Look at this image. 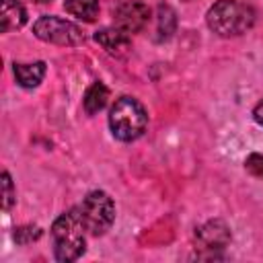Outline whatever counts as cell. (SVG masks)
Returning <instances> with one entry per match:
<instances>
[{
    "mask_svg": "<svg viewBox=\"0 0 263 263\" xmlns=\"http://www.w3.org/2000/svg\"><path fill=\"white\" fill-rule=\"evenodd\" d=\"M197 242H199V249L203 251H210V255H214V251H222L228 240H230V230L228 226L222 222V220H212L208 224H203L199 230H197Z\"/></svg>",
    "mask_w": 263,
    "mask_h": 263,
    "instance_id": "cell-7",
    "label": "cell"
},
{
    "mask_svg": "<svg viewBox=\"0 0 263 263\" xmlns=\"http://www.w3.org/2000/svg\"><path fill=\"white\" fill-rule=\"evenodd\" d=\"M148 125V115L144 105L134 97H119L109 111L111 134L121 142L138 140Z\"/></svg>",
    "mask_w": 263,
    "mask_h": 263,
    "instance_id": "cell-3",
    "label": "cell"
},
{
    "mask_svg": "<svg viewBox=\"0 0 263 263\" xmlns=\"http://www.w3.org/2000/svg\"><path fill=\"white\" fill-rule=\"evenodd\" d=\"M25 21H27V10L23 8L21 2L2 0V10H0V29H2V33H8L12 29L23 27Z\"/></svg>",
    "mask_w": 263,
    "mask_h": 263,
    "instance_id": "cell-9",
    "label": "cell"
},
{
    "mask_svg": "<svg viewBox=\"0 0 263 263\" xmlns=\"http://www.w3.org/2000/svg\"><path fill=\"white\" fill-rule=\"evenodd\" d=\"M109 101V88L103 84V82H92L86 92H84V99H82V105H84V111L88 115H95L99 113L101 109H105Z\"/></svg>",
    "mask_w": 263,
    "mask_h": 263,
    "instance_id": "cell-11",
    "label": "cell"
},
{
    "mask_svg": "<svg viewBox=\"0 0 263 263\" xmlns=\"http://www.w3.org/2000/svg\"><path fill=\"white\" fill-rule=\"evenodd\" d=\"M64 8H66V12H70L72 16H76L84 23H92L99 16V2L97 0H66Z\"/></svg>",
    "mask_w": 263,
    "mask_h": 263,
    "instance_id": "cell-13",
    "label": "cell"
},
{
    "mask_svg": "<svg viewBox=\"0 0 263 263\" xmlns=\"http://www.w3.org/2000/svg\"><path fill=\"white\" fill-rule=\"evenodd\" d=\"M33 33L41 41L53 43V45L74 47V45L84 43V33L80 31V27H76L74 23L64 21L60 16H53V14L39 16L33 25Z\"/></svg>",
    "mask_w": 263,
    "mask_h": 263,
    "instance_id": "cell-5",
    "label": "cell"
},
{
    "mask_svg": "<svg viewBox=\"0 0 263 263\" xmlns=\"http://www.w3.org/2000/svg\"><path fill=\"white\" fill-rule=\"evenodd\" d=\"M80 216H82V222H84L88 234H92V236L105 234L115 220V203L105 191H101V189L90 191L82 199Z\"/></svg>",
    "mask_w": 263,
    "mask_h": 263,
    "instance_id": "cell-4",
    "label": "cell"
},
{
    "mask_svg": "<svg viewBox=\"0 0 263 263\" xmlns=\"http://www.w3.org/2000/svg\"><path fill=\"white\" fill-rule=\"evenodd\" d=\"M14 80L23 88H35L43 76H45V64L43 62H33V64H14L12 68Z\"/></svg>",
    "mask_w": 263,
    "mask_h": 263,
    "instance_id": "cell-10",
    "label": "cell"
},
{
    "mask_svg": "<svg viewBox=\"0 0 263 263\" xmlns=\"http://www.w3.org/2000/svg\"><path fill=\"white\" fill-rule=\"evenodd\" d=\"M177 29V14L168 4H158L156 8V41H166Z\"/></svg>",
    "mask_w": 263,
    "mask_h": 263,
    "instance_id": "cell-12",
    "label": "cell"
},
{
    "mask_svg": "<svg viewBox=\"0 0 263 263\" xmlns=\"http://www.w3.org/2000/svg\"><path fill=\"white\" fill-rule=\"evenodd\" d=\"M115 27L125 33H138L142 31L150 21V8L144 2H123L113 12Z\"/></svg>",
    "mask_w": 263,
    "mask_h": 263,
    "instance_id": "cell-6",
    "label": "cell"
},
{
    "mask_svg": "<svg viewBox=\"0 0 263 263\" xmlns=\"http://www.w3.org/2000/svg\"><path fill=\"white\" fill-rule=\"evenodd\" d=\"M39 234H41V230L37 226H23V228H16L14 230V240L18 245H27V242L39 238Z\"/></svg>",
    "mask_w": 263,
    "mask_h": 263,
    "instance_id": "cell-15",
    "label": "cell"
},
{
    "mask_svg": "<svg viewBox=\"0 0 263 263\" xmlns=\"http://www.w3.org/2000/svg\"><path fill=\"white\" fill-rule=\"evenodd\" d=\"M253 117H255V121H257L259 125H263V101L257 103V107L253 109Z\"/></svg>",
    "mask_w": 263,
    "mask_h": 263,
    "instance_id": "cell-17",
    "label": "cell"
},
{
    "mask_svg": "<svg viewBox=\"0 0 263 263\" xmlns=\"http://www.w3.org/2000/svg\"><path fill=\"white\" fill-rule=\"evenodd\" d=\"M245 166H247V171H249L251 175L263 179V156H261V154H251V156L245 160Z\"/></svg>",
    "mask_w": 263,
    "mask_h": 263,
    "instance_id": "cell-16",
    "label": "cell"
},
{
    "mask_svg": "<svg viewBox=\"0 0 263 263\" xmlns=\"http://www.w3.org/2000/svg\"><path fill=\"white\" fill-rule=\"evenodd\" d=\"M208 27L220 37H236L255 25V10L240 0H218L205 14Z\"/></svg>",
    "mask_w": 263,
    "mask_h": 263,
    "instance_id": "cell-2",
    "label": "cell"
},
{
    "mask_svg": "<svg viewBox=\"0 0 263 263\" xmlns=\"http://www.w3.org/2000/svg\"><path fill=\"white\" fill-rule=\"evenodd\" d=\"M53 255L62 263L76 261L86 247V226L80 216V208H72L60 214L51 226Z\"/></svg>",
    "mask_w": 263,
    "mask_h": 263,
    "instance_id": "cell-1",
    "label": "cell"
},
{
    "mask_svg": "<svg viewBox=\"0 0 263 263\" xmlns=\"http://www.w3.org/2000/svg\"><path fill=\"white\" fill-rule=\"evenodd\" d=\"M95 41L111 55L115 58H123L129 53L132 49V39H129V33L117 29V27H107V29H101L95 33Z\"/></svg>",
    "mask_w": 263,
    "mask_h": 263,
    "instance_id": "cell-8",
    "label": "cell"
},
{
    "mask_svg": "<svg viewBox=\"0 0 263 263\" xmlns=\"http://www.w3.org/2000/svg\"><path fill=\"white\" fill-rule=\"evenodd\" d=\"M14 199H16V195H14V187H12L10 175L4 171L2 173V208L8 210L14 203Z\"/></svg>",
    "mask_w": 263,
    "mask_h": 263,
    "instance_id": "cell-14",
    "label": "cell"
},
{
    "mask_svg": "<svg viewBox=\"0 0 263 263\" xmlns=\"http://www.w3.org/2000/svg\"><path fill=\"white\" fill-rule=\"evenodd\" d=\"M33 2H39V4H45V2H49V0H33Z\"/></svg>",
    "mask_w": 263,
    "mask_h": 263,
    "instance_id": "cell-18",
    "label": "cell"
}]
</instances>
